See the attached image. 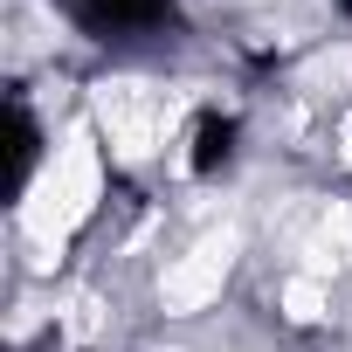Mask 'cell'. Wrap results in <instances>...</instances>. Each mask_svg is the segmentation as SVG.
Masks as SVG:
<instances>
[{"label": "cell", "instance_id": "6da1fadb", "mask_svg": "<svg viewBox=\"0 0 352 352\" xmlns=\"http://www.w3.org/2000/svg\"><path fill=\"white\" fill-rule=\"evenodd\" d=\"M90 208H97V145L76 131V138H69V152H63V166H49L42 180H35V194H28L21 221H28V235H35L42 249H56V242H63Z\"/></svg>", "mask_w": 352, "mask_h": 352}, {"label": "cell", "instance_id": "7a4b0ae2", "mask_svg": "<svg viewBox=\"0 0 352 352\" xmlns=\"http://www.w3.org/2000/svg\"><path fill=\"white\" fill-rule=\"evenodd\" d=\"M97 118L111 124V145L124 159H145L159 145V131H166V104L152 97V83H131V76L97 83Z\"/></svg>", "mask_w": 352, "mask_h": 352}, {"label": "cell", "instance_id": "3957f363", "mask_svg": "<svg viewBox=\"0 0 352 352\" xmlns=\"http://www.w3.org/2000/svg\"><path fill=\"white\" fill-rule=\"evenodd\" d=\"M228 263H235V228L194 242V256H180V263L166 270V283H159L166 311H201V304H214L221 283H228Z\"/></svg>", "mask_w": 352, "mask_h": 352}, {"label": "cell", "instance_id": "277c9868", "mask_svg": "<svg viewBox=\"0 0 352 352\" xmlns=\"http://www.w3.org/2000/svg\"><path fill=\"white\" fill-rule=\"evenodd\" d=\"M283 311H290L297 324H311V318H324V290H318V276H297V283L283 290Z\"/></svg>", "mask_w": 352, "mask_h": 352}, {"label": "cell", "instance_id": "5b68a950", "mask_svg": "<svg viewBox=\"0 0 352 352\" xmlns=\"http://www.w3.org/2000/svg\"><path fill=\"white\" fill-rule=\"evenodd\" d=\"M324 235H331V242H338V249L352 256V208H331V221H324Z\"/></svg>", "mask_w": 352, "mask_h": 352}, {"label": "cell", "instance_id": "8992f818", "mask_svg": "<svg viewBox=\"0 0 352 352\" xmlns=\"http://www.w3.org/2000/svg\"><path fill=\"white\" fill-rule=\"evenodd\" d=\"M69 331H76V338H90V331H97V297H76V318H69Z\"/></svg>", "mask_w": 352, "mask_h": 352}, {"label": "cell", "instance_id": "52a82bcc", "mask_svg": "<svg viewBox=\"0 0 352 352\" xmlns=\"http://www.w3.org/2000/svg\"><path fill=\"white\" fill-rule=\"evenodd\" d=\"M338 152H345V159H352V118H345V145H338Z\"/></svg>", "mask_w": 352, "mask_h": 352}]
</instances>
